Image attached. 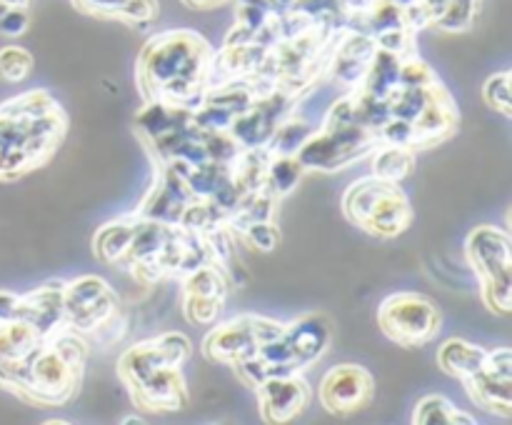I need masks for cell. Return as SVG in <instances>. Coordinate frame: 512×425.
Segmentation results:
<instances>
[{
    "mask_svg": "<svg viewBox=\"0 0 512 425\" xmlns=\"http://www.w3.org/2000/svg\"><path fill=\"white\" fill-rule=\"evenodd\" d=\"M215 50L188 28L165 30L143 45L138 58V90L145 100L195 110L213 83Z\"/></svg>",
    "mask_w": 512,
    "mask_h": 425,
    "instance_id": "obj_1",
    "label": "cell"
},
{
    "mask_svg": "<svg viewBox=\"0 0 512 425\" xmlns=\"http://www.w3.org/2000/svg\"><path fill=\"white\" fill-rule=\"evenodd\" d=\"M68 118L48 90H28L0 105V180H13L53 158Z\"/></svg>",
    "mask_w": 512,
    "mask_h": 425,
    "instance_id": "obj_2",
    "label": "cell"
},
{
    "mask_svg": "<svg viewBox=\"0 0 512 425\" xmlns=\"http://www.w3.org/2000/svg\"><path fill=\"white\" fill-rule=\"evenodd\" d=\"M88 340L68 325L55 330L30 358L25 398L35 405H63L78 395L88 363Z\"/></svg>",
    "mask_w": 512,
    "mask_h": 425,
    "instance_id": "obj_3",
    "label": "cell"
},
{
    "mask_svg": "<svg viewBox=\"0 0 512 425\" xmlns=\"http://www.w3.org/2000/svg\"><path fill=\"white\" fill-rule=\"evenodd\" d=\"M118 375L128 385L140 410L175 413L188 405V385L183 373L160 360L153 340H143L125 350L118 360Z\"/></svg>",
    "mask_w": 512,
    "mask_h": 425,
    "instance_id": "obj_4",
    "label": "cell"
},
{
    "mask_svg": "<svg viewBox=\"0 0 512 425\" xmlns=\"http://www.w3.org/2000/svg\"><path fill=\"white\" fill-rule=\"evenodd\" d=\"M343 213L355 228L380 240H393L413 225V205L398 183L360 178L343 195Z\"/></svg>",
    "mask_w": 512,
    "mask_h": 425,
    "instance_id": "obj_5",
    "label": "cell"
},
{
    "mask_svg": "<svg viewBox=\"0 0 512 425\" xmlns=\"http://www.w3.org/2000/svg\"><path fill=\"white\" fill-rule=\"evenodd\" d=\"M465 255L480 280V295L500 318L512 313V245L510 235L495 225H478L465 240Z\"/></svg>",
    "mask_w": 512,
    "mask_h": 425,
    "instance_id": "obj_6",
    "label": "cell"
},
{
    "mask_svg": "<svg viewBox=\"0 0 512 425\" xmlns=\"http://www.w3.org/2000/svg\"><path fill=\"white\" fill-rule=\"evenodd\" d=\"M380 145L378 133L365 125H345V128H320L300 145L295 158L305 170L313 173H338L358 160L368 158Z\"/></svg>",
    "mask_w": 512,
    "mask_h": 425,
    "instance_id": "obj_7",
    "label": "cell"
},
{
    "mask_svg": "<svg viewBox=\"0 0 512 425\" xmlns=\"http://www.w3.org/2000/svg\"><path fill=\"white\" fill-rule=\"evenodd\" d=\"M378 325L400 348H420L440 333L438 305L420 293H393L378 305Z\"/></svg>",
    "mask_w": 512,
    "mask_h": 425,
    "instance_id": "obj_8",
    "label": "cell"
},
{
    "mask_svg": "<svg viewBox=\"0 0 512 425\" xmlns=\"http://www.w3.org/2000/svg\"><path fill=\"white\" fill-rule=\"evenodd\" d=\"M285 323L263 315H238L233 320L218 323L203 340V355L208 360L233 365L235 360L250 358L258 353L260 343L280 338Z\"/></svg>",
    "mask_w": 512,
    "mask_h": 425,
    "instance_id": "obj_9",
    "label": "cell"
},
{
    "mask_svg": "<svg viewBox=\"0 0 512 425\" xmlns=\"http://www.w3.org/2000/svg\"><path fill=\"white\" fill-rule=\"evenodd\" d=\"M63 305L65 325L85 338L120 313L118 293L98 275H83L63 283Z\"/></svg>",
    "mask_w": 512,
    "mask_h": 425,
    "instance_id": "obj_10",
    "label": "cell"
},
{
    "mask_svg": "<svg viewBox=\"0 0 512 425\" xmlns=\"http://www.w3.org/2000/svg\"><path fill=\"white\" fill-rule=\"evenodd\" d=\"M375 380L365 365L338 363L323 375L318 398L330 415L348 418L373 400Z\"/></svg>",
    "mask_w": 512,
    "mask_h": 425,
    "instance_id": "obj_11",
    "label": "cell"
},
{
    "mask_svg": "<svg viewBox=\"0 0 512 425\" xmlns=\"http://www.w3.org/2000/svg\"><path fill=\"white\" fill-rule=\"evenodd\" d=\"M375 50H378V45H375L373 35L365 33V30L343 28L330 43L325 75L353 90L360 88Z\"/></svg>",
    "mask_w": 512,
    "mask_h": 425,
    "instance_id": "obj_12",
    "label": "cell"
},
{
    "mask_svg": "<svg viewBox=\"0 0 512 425\" xmlns=\"http://www.w3.org/2000/svg\"><path fill=\"white\" fill-rule=\"evenodd\" d=\"M258 393V410L265 423L283 425L303 415L310 403V385L303 373L288 378H270L255 388Z\"/></svg>",
    "mask_w": 512,
    "mask_h": 425,
    "instance_id": "obj_13",
    "label": "cell"
},
{
    "mask_svg": "<svg viewBox=\"0 0 512 425\" xmlns=\"http://www.w3.org/2000/svg\"><path fill=\"white\" fill-rule=\"evenodd\" d=\"M193 200L198 198L190 193L183 175L175 168H170V165H160L158 180H155V185L150 188V193L145 195V200L140 203L135 215L145 220H155V223L178 225L180 215H183V210L188 208Z\"/></svg>",
    "mask_w": 512,
    "mask_h": 425,
    "instance_id": "obj_14",
    "label": "cell"
},
{
    "mask_svg": "<svg viewBox=\"0 0 512 425\" xmlns=\"http://www.w3.org/2000/svg\"><path fill=\"white\" fill-rule=\"evenodd\" d=\"M283 340L288 343L293 358L303 368H308L328 353L330 343H333V325L325 315L305 313L295 318L293 323H285Z\"/></svg>",
    "mask_w": 512,
    "mask_h": 425,
    "instance_id": "obj_15",
    "label": "cell"
},
{
    "mask_svg": "<svg viewBox=\"0 0 512 425\" xmlns=\"http://www.w3.org/2000/svg\"><path fill=\"white\" fill-rule=\"evenodd\" d=\"M20 320L30 325L35 333L50 338L55 330L65 325L63 283L40 285L28 295H20Z\"/></svg>",
    "mask_w": 512,
    "mask_h": 425,
    "instance_id": "obj_16",
    "label": "cell"
},
{
    "mask_svg": "<svg viewBox=\"0 0 512 425\" xmlns=\"http://www.w3.org/2000/svg\"><path fill=\"white\" fill-rule=\"evenodd\" d=\"M463 385L470 400L480 405L485 413H493L503 420L512 415V373H500L483 365L478 373L465 378Z\"/></svg>",
    "mask_w": 512,
    "mask_h": 425,
    "instance_id": "obj_17",
    "label": "cell"
},
{
    "mask_svg": "<svg viewBox=\"0 0 512 425\" xmlns=\"http://www.w3.org/2000/svg\"><path fill=\"white\" fill-rule=\"evenodd\" d=\"M410 125H413V150L430 148L453 135L458 128V108H455V100L450 98L448 88L440 90L430 108Z\"/></svg>",
    "mask_w": 512,
    "mask_h": 425,
    "instance_id": "obj_18",
    "label": "cell"
},
{
    "mask_svg": "<svg viewBox=\"0 0 512 425\" xmlns=\"http://www.w3.org/2000/svg\"><path fill=\"white\" fill-rule=\"evenodd\" d=\"M485 353L488 350H483L480 345L468 343L463 338H450L438 348V365L445 375L465 380L483 368Z\"/></svg>",
    "mask_w": 512,
    "mask_h": 425,
    "instance_id": "obj_19",
    "label": "cell"
},
{
    "mask_svg": "<svg viewBox=\"0 0 512 425\" xmlns=\"http://www.w3.org/2000/svg\"><path fill=\"white\" fill-rule=\"evenodd\" d=\"M43 343V335L35 333L25 320L0 325V368L30 358Z\"/></svg>",
    "mask_w": 512,
    "mask_h": 425,
    "instance_id": "obj_20",
    "label": "cell"
},
{
    "mask_svg": "<svg viewBox=\"0 0 512 425\" xmlns=\"http://www.w3.org/2000/svg\"><path fill=\"white\" fill-rule=\"evenodd\" d=\"M135 228H138V215H128V218H120L103 225L93 238V253L98 255V260L118 265V260L128 250L130 240H133Z\"/></svg>",
    "mask_w": 512,
    "mask_h": 425,
    "instance_id": "obj_21",
    "label": "cell"
},
{
    "mask_svg": "<svg viewBox=\"0 0 512 425\" xmlns=\"http://www.w3.org/2000/svg\"><path fill=\"white\" fill-rule=\"evenodd\" d=\"M368 158L375 178L390 180V183H400L415 170V150L400 148V145L380 143Z\"/></svg>",
    "mask_w": 512,
    "mask_h": 425,
    "instance_id": "obj_22",
    "label": "cell"
},
{
    "mask_svg": "<svg viewBox=\"0 0 512 425\" xmlns=\"http://www.w3.org/2000/svg\"><path fill=\"white\" fill-rule=\"evenodd\" d=\"M400 65H403V58L378 48L375 50L373 60H370V68L368 73H365L360 90H365V93L370 95H378V98H388V95L398 88Z\"/></svg>",
    "mask_w": 512,
    "mask_h": 425,
    "instance_id": "obj_23",
    "label": "cell"
},
{
    "mask_svg": "<svg viewBox=\"0 0 512 425\" xmlns=\"http://www.w3.org/2000/svg\"><path fill=\"white\" fill-rule=\"evenodd\" d=\"M413 423L415 425H455V423L475 425V418H470L468 413L455 408L445 395L433 393V395H423V398L418 400L413 413Z\"/></svg>",
    "mask_w": 512,
    "mask_h": 425,
    "instance_id": "obj_24",
    "label": "cell"
},
{
    "mask_svg": "<svg viewBox=\"0 0 512 425\" xmlns=\"http://www.w3.org/2000/svg\"><path fill=\"white\" fill-rule=\"evenodd\" d=\"M305 168L295 155H270L265 168V188L273 190L280 200L293 193L303 180Z\"/></svg>",
    "mask_w": 512,
    "mask_h": 425,
    "instance_id": "obj_25",
    "label": "cell"
},
{
    "mask_svg": "<svg viewBox=\"0 0 512 425\" xmlns=\"http://www.w3.org/2000/svg\"><path fill=\"white\" fill-rule=\"evenodd\" d=\"M315 133L313 123L303 118H295V115H288L285 120H280L278 128L273 130L268 143L263 145L270 155H295L300 150V145Z\"/></svg>",
    "mask_w": 512,
    "mask_h": 425,
    "instance_id": "obj_26",
    "label": "cell"
},
{
    "mask_svg": "<svg viewBox=\"0 0 512 425\" xmlns=\"http://www.w3.org/2000/svg\"><path fill=\"white\" fill-rule=\"evenodd\" d=\"M185 295H210V298H228V275L220 265L205 263L200 268L190 270L183 275Z\"/></svg>",
    "mask_w": 512,
    "mask_h": 425,
    "instance_id": "obj_27",
    "label": "cell"
},
{
    "mask_svg": "<svg viewBox=\"0 0 512 425\" xmlns=\"http://www.w3.org/2000/svg\"><path fill=\"white\" fill-rule=\"evenodd\" d=\"M483 0H448L443 15L430 28L440 33H468L480 15Z\"/></svg>",
    "mask_w": 512,
    "mask_h": 425,
    "instance_id": "obj_28",
    "label": "cell"
},
{
    "mask_svg": "<svg viewBox=\"0 0 512 425\" xmlns=\"http://www.w3.org/2000/svg\"><path fill=\"white\" fill-rule=\"evenodd\" d=\"M33 73V55L20 45L0 48V80L5 83H23Z\"/></svg>",
    "mask_w": 512,
    "mask_h": 425,
    "instance_id": "obj_29",
    "label": "cell"
},
{
    "mask_svg": "<svg viewBox=\"0 0 512 425\" xmlns=\"http://www.w3.org/2000/svg\"><path fill=\"white\" fill-rule=\"evenodd\" d=\"M273 13L275 8L268 0H235V28L255 35Z\"/></svg>",
    "mask_w": 512,
    "mask_h": 425,
    "instance_id": "obj_30",
    "label": "cell"
},
{
    "mask_svg": "<svg viewBox=\"0 0 512 425\" xmlns=\"http://www.w3.org/2000/svg\"><path fill=\"white\" fill-rule=\"evenodd\" d=\"M510 70L503 73H493L483 85L485 105L495 113L503 115L505 120L512 118V95H510Z\"/></svg>",
    "mask_w": 512,
    "mask_h": 425,
    "instance_id": "obj_31",
    "label": "cell"
},
{
    "mask_svg": "<svg viewBox=\"0 0 512 425\" xmlns=\"http://www.w3.org/2000/svg\"><path fill=\"white\" fill-rule=\"evenodd\" d=\"M223 298H210V295H185L183 313L190 323L208 325L218 323L220 313H223Z\"/></svg>",
    "mask_w": 512,
    "mask_h": 425,
    "instance_id": "obj_32",
    "label": "cell"
},
{
    "mask_svg": "<svg viewBox=\"0 0 512 425\" xmlns=\"http://www.w3.org/2000/svg\"><path fill=\"white\" fill-rule=\"evenodd\" d=\"M440 78L423 58L413 55V58H405L400 65V80L398 88H433L438 85Z\"/></svg>",
    "mask_w": 512,
    "mask_h": 425,
    "instance_id": "obj_33",
    "label": "cell"
},
{
    "mask_svg": "<svg viewBox=\"0 0 512 425\" xmlns=\"http://www.w3.org/2000/svg\"><path fill=\"white\" fill-rule=\"evenodd\" d=\"M238 235H243L245 243L253 250L260 253H270L280 245V228L275 225V220H258V223H248L245 228L238 230Z\"/></svg>",
    "mask_w": 512,
    "mask_h": 425,
    "instance_id": "obj_34",
    "label": "cell"
},
{
    "mask_svg": "<svg viewBox=\"0 0 512 425\" xmlns=\"http://www.w3.org/2000/svg\"><path fill=\"white\" fill-rule=\"evenodd\" d=\"M153 345L158 350L160 360L170 368H180L190 355V340L183 333H165L160 338H153Z\"/></svg>",
    "mask_w": 512,
    "mask_h": 425,
    "instance_id": "obj_35",
    "label": "cell"
},
{
    "mask_svg": "<svg viewBox=\"0 0 512 425\" xmlns=\"http://www.w3.org/2000/svg\"><path fill=\"white\" fill-rule=\"evenodd\" d=\"M415 30L410 28H398V30H388V33H380V35H373L375 38V45L383 50H388V53L398 55V58H413V55H418V45H415Z\"/></svg>",
    "mask_w": 512,
    "mask_h": 425,
    "instance_id": "obj_36",
    "label": "cell"
},
{
    "mask_svg": "<svg viewBox=\"0 0 512 425\" xmlns=\"http://www.w3.org/2000/svg\"><path fill=\"white\" fill-rule=\"evenodd\" d=\"M30 15L25 5H0V35L20 38L28 30Z\"/></svg>",
    "mask_w": 512,
    "mask_h": 425,
    "instance_id": "obj_37",
    "label": "cell"
},
{
    "mask_svg": "<svg viewBox=\"0 0 512 425\" xmlns=\"http://www.w3.org/2000/svg\"><path fill=\"white\" fill-rule=\"evenodd\" d=\"M130 0H73L80 13L95 15V18H120L123 8Z\"/></svg>",
    "mask_w": 512,
    "mask_h": 425,
    "instance_id": "obj_38",
    "label": "cell"
},
{
    "mask_svg": "<svg viewBox=\"0 0 512 425\" xmlns=\"http://www.w3.org/2000/svg\"><path fill=\"white\" fill-rule=\"evenodd\" d=\"M20 320V295L0 290V325Z\"/></svg>",
    "mask_w": 512,
    "mask_h": 425,
    "instance_id": "obj_39",
    "label": "cell"
},
{
    "mask_svg": "<svg viewBox=\"0 0 512 425\" xmlns=\"http://www.w3.org/2000/svg\"><path fill=\"white\" fill-rule=\"evenodd\" d=\"M180 3L190 10H215V8H223V5L233 3V0H180Z\"/></svg>",
    "mask_w": 512,
    "mask_h": 425,
    "instance_id": "obj_40",
    "label": "cell"
},
{
    "mask_svg": "<svg viewBox=\"0 0 512 425\" xmlns=\"http://www.w3.org/2000/svg\"><path fill=\"white\" fill-rule=\"evenodd\" d=\"M30 0H0V5H25L28 8Z\"/></svg>",
    "mask_w": 512,
    "mask_h": 425,
    "instance_id": "obj_41",
    "label": "cell"
},
{
    "mask_svg": "<svg viewBox=\"0 0 512 425\" xmlns=\"http://www.w3.org/2000/svg\"><path fill=\"white\" fill-rule=\"evenodd\" d=\"M393 3H398V5H403V8H408V5L418 3V0H393Z\"/></svg>",
    "mask_w": 512,
    "mask_h": 425,
    "instance_id": "obj_42",
    "label": "cell"
},
{
    "mask_svg": "<svg viewBox=\"0 0 512 425\" xmlns=\"http://www.w3.org/2000/svg\"><path fill=\"white\" fill-rule=\"evenodd\" d=\"M268 3H270V0H268Z\"/></svg>",
    "mask_w": 512,
    "mask_h": 425,
    "instance_id": "obj_43",
    "label": "cell"
}]
</instances>
